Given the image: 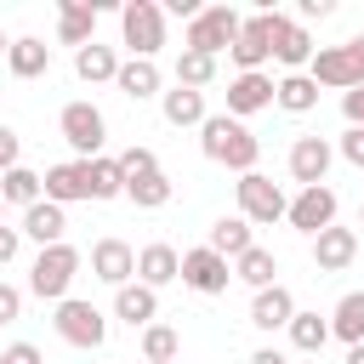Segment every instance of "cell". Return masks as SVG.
<instances>
[{
	"instance_id": "ba28073f",
	"label": "cell",
	"mask_w": 364,
	"mask_h": 364,
	"mask_svg": "<svg viewBox=\"0 0 364 364\" xmlns=\"http://www.w3.org/2000/svg\"><path fill=\"white\" fill-rule=\"evenodd\" d=\"M57 131H63V142L74 148V159H97L102 142H108V119H102V108L85 102V97H80V102H63Z\"/></svg>"
},
{
	"instance_id": "8d00e7d4",
	"label": "cell",
	"mask_w": 364,
	"mask_h": 364,
	"mask_svg": "<svg viewBox=\"0 0 364 364\" xmlns=\"http://www.w3.org/2000/svg\"><path fill=\"white\" fill-rule=\"evenodd\" d=\"M119 171H125V182H136V176L159 171V154H154V148H142V142H131V148L119 154Z\"/></svg>"
},
{
	"instance_id": "52a82bcc",
	"label": "cell",
	"mask_w": 364,
	"mask_h": 364,
	"mask_svg": "<svg viewBox=\"0 0 364 364\" xmlns=\"http://www.w3.org/2000/svg\"><path fill=\"white\" fill-rule=\"evenodd\" d=\"M273 28H279V6L273 0H262L250 17H245V28H239V40H233V63H239V74H262V63L273 57Z\"/></svg>"
},
{
	"instance_id": "44dd1931",
	"label": "cell",
	"mask_w": 364,
	"mask_h": 364,
	"mask_svg": "<svg viewBox=\"0 0 364 364\" xmlns=\"http://www.w3.org/2000/svg\"><path fill=\"white\" fill-rule=\"evenodd\" d=\"M114 318L119 324H131V330H148L154 318H159V290H148V284H125V290H114Z\"/></svg>"
},
{
	"instance_id": "1f68e13d",
	"label": "cell",
	"mask_w": 364,
	"mask_h": 364,
	"mask_svg": "<svg viewBox=\"0 0 364 364\" xmlns=\"http://www.w3.org/2000/svg\"><path fill=\"white\" fill-rule=\"evenodd\" d=\"M233 279H245L250 290H267V284H279V256H273L267 245H250V250L233 262Z\"/></svg>"
},
{
	"instance_id": "9c48e42d",
	"label": "cell",
	"mask_w": 364,
	"mask_h": 364,
	"mask_svg": "<svg viewBox=\"0 0 364 364\" xmlns=\"http://www.w3.org/2000/svg\"><path fill=\"white\" fill-rule=\"evenodd\" d=\"M233 193H239V216H245L250 228H273V222H284V210H290L284 188H279L273 176H262V171L239 176V182H233Z\"/></svg>"
},
{
	"instance_id": "8992f818",
	"label": "cell",
	"mask_w": 364,
	"mask_h": 364,
	"mask_svg": "<svg viewBox=\"0 0 364 364\" xmlns=\"http://www.w3.org/2000/svg\"><path fill=\"white\" fill-rule=\"evenodd\" d=\"M51 330H57L68 347H80V353H97V347L108 341V313H102L97 301H80V296H68V301H57V313H51Z\"/></svg>"
},
{
	"instance_id": "ac0fdd59",
	"label": "cell",
	"mask_w": 364,
	"mask_h": 364,
	"mask_svg": "<svg viewBox=\"0 0 364 364\" xmlns=\"http://www.w3.org/2000/svg\"><path fill=\"white\" fill-rule=\"evenodd\" d=\"M353 256H358V233H353V228H324V233L313 239V267H318V273H347Z\"/></svg>"
},
{
	"instance_id": "83f0119b",
	"label": "cell",
	"mask_w": 364,
	"mask_h": 364,
	"mask_svg": "<svg viewBox=\"0 0 364 364\" xmlns=\"http://www.w3.org/2000/svg\"><path fill=\"white\" fill-rule=\"evenodd\" d=\"M330 336L347 341V347L364 341V290H347V296L330 307Z\"/></svg>"
},
{
	"instance_id": "7c38bea8",
	"label": "cell",
	"mask_w": 364,
	"mask_h": 364,
	"mask_svg": "<svg viewBox=\"0 0 364 364\" xmlns=\"http://www.w3.org/2000/svg\"><path fill=\"white\" fill-rule=\"evenodd\" d=\"M330 165H336V148H330L324 136H296L290 154H284V171H290V182H301V188H324Z\"/></svg>"
},
{
	"instance_id": "4316f807",
	"label": "cell",
	"mask_w": 364,
	"mask_h": 364,
	"mask_svg": "<svg viewBox=\"0 0 364 364\" xmlns=\"http://www.w3.org/2000/svg\"><path fill=\"white\" fill-rule=\"evenodd\" d=\"M205 245H210L216 256L239 262V256H245V250H250L256 239H250V222H245V216H216V222H210V239H205Z\"/></svg>"
},
{
	"instance_id": "e0dca14e",
	"label": "cell",
	"mask_w": 364,
	"mask_h": 364,
	"mask_svg": "<svg viewBox=\"0 0 364 364\" xmlns=\"http://www.w3.org/2000/svg\"><path fill=\"white\" fill-rule=\"evenodd\" d=\"M57 40L63 46H91L97 40V0H57Z\"/></svg>"
},
{
	"instance_id": "836d02e7",
	"label": "cell",
	"mask_w": 364,
	"mask_h": 364,
	"mask_svg": "<svg viewBox=\"0 0 364 364\" xmlns=\"http://www.w3.org/2000/svg\"><path fill=\"white\" fill-rule=\"evenodd\" d=\"M324 341H330V318L296 307V318H290V347H296V353H324Z\"/></svg>"
},
{
	"instance_id": "4dcf8cb0",
	"label": "cell",
	"mask_w": 364,
	"mask_h": 364,
	"mask_svg": "<svg viewBox=\"0 0 364 364\" xmlns=\"http://www.w3.org/2000/svg\"><path fill=\"white\" fill-rule=\"evenodd\" d=\"M0 199H6V205H17V210H28V205H40V199H46V176H40V171H28V165H17V171H6V176H0Z\"/></svg>"
},
{
	"instance_id": "7a4b0ae2",
	"label": "cell",
	"mask_w": 364,
	"mask_h": 364,
	"mask_svg": "<svg viewBox=\"0 0 364 364\" xmlns=\"http://www.w3.org/2000/svg\"><path fill=\"white\" fill-rule=\"evenodd\" d=\"M80 267H85V256H80L68 239H63V245H46V250L28 262V296H40V301H68Z\"/></svg>"
},
{
	"instance_id": "d6986e66",
	"label": "cell",
	"mask_w": 364,
	"mask_h": 364,
	"mask_svg": "<svg viewBox=\"0 0 364 364\" xmlns=\"http://www.w3.org/2000/svg\"><path fill=\"white\" fill-rule=\"evenodd\" d=\"M290 318H296V296L284 290V284H267V290H256L250 296V324L256 330H290Z\"/></svg>"
},
{
	"instance_id": "60d3db41",
	"label": "cell",
	"mask_w": 364,
	"mask_h": 364,
	"mask_svg": "<svg viewBox=\"0 0 364 364\" xmlns=\"http://www.w3.org/2000/svg\"><path fill=\"white\" fill-rule=\"evenodd\" d=\"M0 364H46V358H40V347H34V341H11V347L0 353Z\"/></svg>"
},
{
	"instance_id": "d4e9b609",
	"label": "cell",
	"mask_w": 364,
	"mask_h": 364,
	"mask_svg": "<svg viewBox=\"0 0 364 364\" xmlns=\"http://www.w3.org/2000/svg\"><path fill=\"white\" fill-rule=\"evenodd\" d=\"M159 114H165V125H205L210 119V108H205V91H188V85H171L165 97H159Z\"/></svg>"
},
{
	"instance_id": "8fae6325",
	"label": "cell",
	"mask_w": 364,
	"mask_h": 364,
	"mask_svg": "<svg viewBox=\"0 0 364 364\" xmlns=\"http://www.w3.org/2000/svg\"><path fill=\"white\" fill-rule=\"evenodd\" d=\"M228 279H233V262H228V256H216L210 245L182 250V284H188L193 296H222V290H228Z\"/></svg>"
},
{
	"instance_id": "2e32d148",
	"label": "cell",
	"mask_w": 364,
	"mask_h": 364,
	"mask_svg": "<svg viewBox=\"0 0 364 364\" xmlns=\"http://www.w3.org/2000/svg\"><path fill=\"white\" fill-rule=\"evenodd\" d=\"M171 279H182V250H176V245H165V239L142 245V250H136V284L165 290Z\"/></svg>"
},
{
	"instance_id": "f1b7e54d",
	"label": "cell",
	"mask_w": 364,
	"mask_h": 364,
	"mask_svg": "<svg viewBox=\"0 0 364 364\" xmlns=\"http://www.w3.org/2000/svg\"><path fill=\"white\" fill-rule=\"evenodd\" d=\"M74 74H80L85 85H102V80H114V74H119V51L91 40V46H80V51H74Z\"/></svg>"
},
{
	"instance_id": "b9f144b4",
	"label": "cell",
	"mask_w": 364,
	"mask_h": 364,
	"mask_svg": "<svg viewBox=\"0 0 364 364\" xmlns=\"http://www.w3.org/2000/svg\"><path fill=\"white\" fill-rule=\"evenodd\" d=\"M23 250V228H0V267H11Z\"/></svg>"
},
{
	"instance_id": "30bf717a",
	"label": "cell",
	"mask_w": 364,
	"mask_h": 364,
	"mask_svg": "<svg viewBox=\"0 0 364 364\" xmlns=\"http://www.w3.org/2000/svg\"><path fill=\"white\" fill-rule=\"evenodd\" d=\"M336 210H341V199H336V188L324 182V188H301V193L290 199V210H284V222H290L296 233H307V239H318L324 228H336Z\"/></svg>"
},
{
	"instance_id": "f6af8a7d",
	"label": "cell",
	"mask_w": 364,
	"mask_h": 364,
	"mask_svg": "<svg viewBox=\"0 0 364 364\" xmlns=\"http://www.w3.org/2000/svg\"><path fill=\"white\" fill-rule=\"evenodd\" d=\"M250 364H290V358H284L279 347H256V353H250Z\"/></svg>"
},
{
	"instance_id": "ee69618b",
	"label": "cell",
	"mask_w": 364,
	"mask_h": 364,
	"mask_svg": "<svg viewBox=\"0 0 364 364\" xmlns=\"http://www.w3.org/2000/svg\"><path fill=\"white\" fill-rule=\"evenodd\" d=\"M336 11V0H301L296 6V23H313V17H330Z\"/></svg>"
},
{
	"instance_id": "603a6c76",
	"label": "cell",
	"mask_w": 364,
	"mask_h": 364,
	"mask_svg": "<svg viewBox=\"0 0 364 364\" xmlns=\"http://www.w3.org/2000/svg\"><path fill=\"white\" fill-rule=\"evenodd\" d=\"M6 68H11L17 80H40V74H51V46H46L40 34H17L11 51H6Z\"/></svg>"
},
{
	"instance_id": "6da1fadb",
	"label": "cell",
	"mask_w": 364,
	"mask_h": 364,
	"mask_svg": "<svg viewBox=\"0 0 364 364\" xmlns=\"http://www.w3.org/2000/svg\"><path fill=\"white\" fill-rule=\"evenodd\" d=\"M199 148H205L210 165H228V171H239V176H250L256 159H262V142H256L250 125L233 119V114H210V119L199 125Z\"/></svg>"
},
{
	"instance_id": "e575fe53",
	"label": "cell",
	"mask_w": 364,
	"mask_h": 364,
	"mask_svg": "<svg viewBox=\"0 0 364 364\" xmlns=\"http://www.w3.org/2000/svg\"><path fill=\"white\" fill-rule=\"evenodd\" d=\"M176 353H182V336L171 324H148L142 330V358L148 364H176Z\"/></svg>"
},
{
	"instance_id": "d6a6232c",
	"label": "cell",
	"mask_w": 364,
	"mask_h": 364,
	"mask_svg": "<svg viewBox=\"0 0 364 364\" xmlns=\"http://www.w3.org/2000/svg\"><path fill=\"white\" fill-rule=\"evenodd\" d=\"M171 193H176V182H171L165 171H148V176L125 182V199H131L136 210H159V205H171Z\"/></svg>"
},
{
	"instance_id": "5b68a950",
	"label": "cell",
	"mask_w": 364,
	"mask_h": 364,
	"mask_svg": "<svg viewBox=\"0 0 364 364\" xmlns=\"http://www.w3.org/2000/svg\"><path fill=\"white\" fill-rule=\"evenodd\" d=\"M239 28H245V17H239L233 6H205V11H199L188 28H182V51H199V57H222V51H233Z\"/></svg>"
},
{
	"instance_id": "4fadbf2b",
	"label": "cell",
	"mask_w": 364,
	"mask_h": 364,
	"mask_svg": "<svg viewBox=\"0 0 364 364\" xmlns=\"http://www.w3.org/2000/svg\"><path fill=\"white\" fill-rule=\"evenodd\" d=\"M318 57L307 23H296L290 11H279V28H273V63H284V74H307V63Z\"/></svg>"
},
{
	"instance_id": "ab89813d",
	"label": "cell",
	"mask_w": 364,
	"mask_h": 364,
	"mask_svg": "<svg viewBox=\"0 0 364 364\" xmlns=\"http://www.w3.org/2000/svg\"><path fill=\"white\" fill-rule=\"evenodd\" d=\"M17 318H23V290L0 279V324H17Z\"/></svg>"
},
{
	"instance_id": "484cf974",
	"label": "cell",
	"mask_w": 364,
	"mask_h": 364,
	"mask_svg": "<svg viewBox=\"0 0 364 364\" xmlns=\"http://www.w3.org/2000/svg\"><path fill=\"white\" fill-rule=\"evenodd\" d=\"M85 193L102 205V199H125V171H119V154H97L85 159Z\"/></svg>"
},
{
	"instance_id": "f35d334b",
	"label": "cell",
	"mask_w": 364,
	"mask_h": 364,
	"mask_svg": "<svg viewBox=\"0 0 364 364\" xmlns=\"http://www.w3.org/2000/svg\"><path fill=\"white\" fill-rule=\"evenodd\" d=\"M17 165H23V136H17L11 125H0V176L17 171Z\"/></svg>"
},
{
	"instance_id": "9a60e30c",
	"label": "cell",
	"mask_w": 364,
	"mask_h": 364,
	"mask_svg": "<svg viewBox=\"0 0 364 364\" xmlns=\"http://www.w3.org/2000/svg\"><path fill=\"white\" fill-rule=\"evenodd\" d=\"M273 74H233L228 80V114L233 119H250V114H262V108H273Z\"/></svg>"
},
{
	"instance_id": "3957f363",
	"label": "cell",
	"mask_w": 364,
	"mask_h": 364,
	"mask_svg": "<svg viewBox=\"0 0 364 364\" xmlns=\"http://www.w3.org/2000/svg\"><path fill=\"white\" fill-rule=\"evenodd\" d=\"M307 74H313L318 91H353V85H364V34H353L341 46H318V57L307 63Z\"/></svg>"
},
{
	"instance_id": "277c9868",
	"label": "cell",
	"mask_w": 364,
	"mask_h": 364,
	"mask_svg": "<svg viewBox=\"0 0 364 364\" xmlns=\"http://www.w3.org/2000/svg\"><path fill=\"white\" fill-rule=\"evenodd\" d=\"M119 40H125L131 57L154 63L159 46H165V6L159 0H125L119 6Z\"/></svg>"
},
{
	"instance_id": "bcb514c9",
	"label": "cell",
	"mask_w": 364,
	"mask_h": 364,
	"mask_svg": "<svg viewBox=\"0 0 364 364\" xmlns=\"http://www.w3.org/2000/svg\"><path fill=\"white\" fill-rule=\"evenodd\" d=\"M341 364H364V341H358V347H347V358H341Z\"/></svg>"
},
{
	"instance_id": "5bb4252c",
	"label": "cell",
	"mask_w": 364,
	"mask_h": 364,
	"mask_svg": "<svg viewBox=\"0 0 364 364\" xmlns=\"http://www.w3.org/2000/svg\"><path fill=\"white\" fill-rule=\"evenodd\" d=\"M91 279H102V284H114V290H125L131 279H136V250L125 245V239H97L91 245Z\"/></svg>"
},
{
	"instance_id": "7dc6e473",
	"label": "cell",
	"mask_w": 364,
	"mask_h": 364,
	"mask_svg": "<svg viewBox=\"0 0 364 364\" xmlns=\"http://www.w3.org/2000/svg\"><path fill=\"white\" fill-rule=\"evenodd\" d=\"M6 51H11V40H6V28H0V57H6Z\"/></svg>"
},
{
	"instance_id": "7bdbcfd3",
	"label": "cell",
	"mask_w": 364,
	"mask_h": 364,
	"mask_svg": "<svg viewBox=\"0 0 364 364\" xmlns=\"http://www.w3.org/2000/svg\"><path fill=\"white\" fill-rule=\"evenodd\" d=\"M341 114H347V125H364V85L341 91Z\"/></svg>"
},
{
	"instance_id": "ffe728a7",
	"label": "cell",
	"mask_w": 364,
	"mask_h": 364,
	"mask_svg": "<svg viewBox=\"0 0 364 364\" xmlns=\"http://www.w3.org/2000/svg\"><path fill=\"white\" fill-rule=\"evenodd\" d=\"M114 85H119V97H131V102L165 97V74H159V63H142V57H125L119 74H114Z\"/></svg>"
},
{
	"instance_id": "cb8c5ba5",
	"label": "cell",
	"mask_w": 364,
	"mask_h": 364,
	"mask_svg": "<svg viewBox=\"0 0 364 364\" xmlns=\"http://www.w3.org/2000/svg\"><path fill=\"white\" fill-rule=\"evenodd\" d=\"M46 199L63 205V210L80 205V199H91V193H85V159H63V165H51V171H46Z\"/></svg>"
},
{
	"instance_id": "7402d4cb",
	"label": "cell",
	"mask_w": 364,
	"mask_h": 364,
	"mask_svg": "<svg viewBox=\"0 0 364 364\" xmlns=\"http://www.w3.org/2000/svg\"><path fill=\"white\" fill-rule=\"evenodd\" d=\"M63 233H68V210H63V205L40 199V205L23 210V239H34L40 250H46V245H63Z\"/></svg>"
},
{
	"instance_id": "f546056e",
	"label": "cell",
	"mask_w": 364,
	"mask_h": 364,
	"mask_svg": "<svg viewBox=\"0 0 364 364\" xmlns=\"http://www.w3.org/2000/svg\"><path fill=\"white\" fill-rule=\"evenodd\" d=\"M273 102H279L284 114H313V108H318V85H313V74H279Z\"/></svg>"
},
{
	"instance_id": "74e56055",
	"label": "cell",
	"mask_w": 364,
	"mask_h": 364,
	"mask_svg": "<svg viewBox=\"0 0 364 364\" xmlns=\"http://www.w3.org/2000/svg\"><path fill=\"white\" fill-rule=\"evenodd\" d=\"M336 154H341L353 171H364V125H347V131H341V142H336Z\"/></svg>"
},
{
	"instance_id": "d590c367",
	"label": "cell",
	"mask_w": 364,
	"mask_h": 364,
	"mask_svg": "<svg viewBox=\"0 0 364 364\" xmlns=\"http://www.w3.org/2000/svg\"><path fill=\"white\" fill-rule=\"evenodd\" d=\"M216 80V57H199V51H176V85L188 91H205Z\"/></svg>"
}]
</instances>
